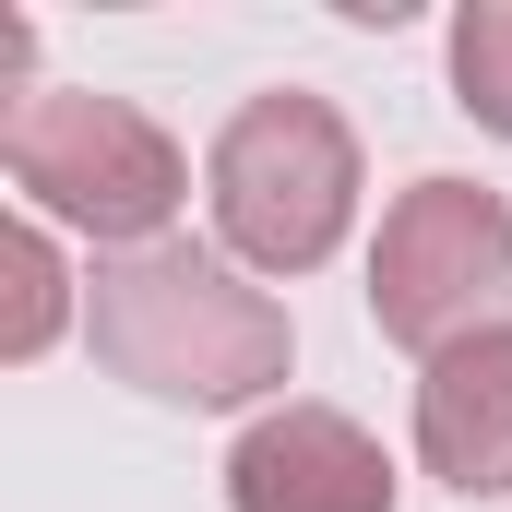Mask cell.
I'll use <instances>...</instances> for the list:
<instances>
[{"mask_svg": "<svg viewBox=\"0 0 512 512\" xmlns=\"http://www.w3.org/2000/svg\"><path fill=\"white\" fill-rule=\"evenodd\" d=\"M84 334H96V370L155 393V405H262L298 370L286 298L203 239H155V251L96 262Z\"/></svg>", "mask_w": 512, "mask_h": 512, "instance_id": "6da1fadb", "label": "cell"}, {"mask_svg": "<svg viewBox=\"0 0 512 512\" xmlns=\"http://www.w3.org/2000/svg\"><path fill=\"white\" fill-rule=\"evenodd\" d=\"M358 191H370V167H358V131L334 96H310V84H274L251 96L239 120L215 131V155H203V203H215V251L239 262V274H322V262L346 251V227H358Z\"/></svg>", "mask_w": 512, "mask_h": 512, "instance_id": "7a4b0ae2", "label": "cell"}, {"mask_svg": "<svg viewBox=\"0 0 512 512\" xmlns=\"http://www.w3.org/2000/svg\"><path fill=\"white\" fill-rule=\"evenodd\" d=\"M0 167L24 191V215L96 239V251H155L167 215L191 203V155L155 131V108L131 96H84V84H36L0 108Z\"/></svg>", "mask_w": 512, "mask_h": 512, "instance_id": "3957f363", "label": "cell"}, {"mask_svg": "<svg viewBox=\"0 0 512 512\" xmlns=\"http://www.w3.org/2000/svg\"><path fill=\"white\" fill-rule=\"evenodd\" d=\"M370 322L429 370L477 334H512V203L489 179H405L370 239Z\"/></svg>", "mask_w": 512, "mask_h": 512, "instance_id": "277c9868", "label": "cell"}, {"mask_svg": "<svg viewBox=\"0 0 512 512\" xmlns=\"http://www.w3.org/2000/svg\"><path fill=\"white\" fill-rule=\"evenodd\" d=\"M227 512H393V453L346 405H262L227 453Z\"/></svg>", "mask_w": 512, "mask_h": 512, "instance_id": "5b68a950", "label": "cell"}, {"mask_svg": "<svg viewBox=\"0 0 512 512\" xmlns=\"http://www.w3.org/2000/svg\"><path fill=\"white\" fill-rule=\"evenodd\" d=\"M417 465L453 501H501L512 489V334H477V346L417 370Z\"/></svg>", "mask_w": 512, "mask_h": 512, "instance_id": "8992f818", "label": "cell"}, {"mask_svg": "<svg viewBox=\"0 0 512 512\" xmlns=\"http://www.w3.org/2000/svg\"><path fill=\"white\" fill-rule=\"evenodd\" d=\"M60 322H84V286H72L60 239H48V215H12L0 227V358L36 370L60 346Z\"/></svg>", "mask_w": 512, "mask_h": 512, "instance_id": "52a82bcc", "label": "cell"}, {"mask_svg": "<svg viewBox=\"0 0 512 512\" xmlns=\"http://www.w3.org/2000/svg\"><path fill=\"white\" fill-rule=\"evenodd\" d=\"M453 108L512 143V0H465L453 12Z\"/></svg>", "mask_w": 512, "mask_h": 512, "instance_id": "ba28073f", "label": "cell"}]
</instances>
